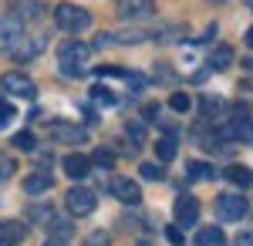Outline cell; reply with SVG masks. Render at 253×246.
Listing matches in <instances>:
<instances>
[{"instance_id": "cell-25", "label": "cell", "mask_w": 253, "mask_h": 246, "mask_svg": "<svg viewBox=\"0 0 253 246\" xmlns=\"http://www.w3.org/2000/svg\"><path fill=\"white\" fill-rule=\"evenodd\" d=\"M17 175V162L10 155H0V182H10Z\"/></svg>"}, {"instance_id": "cell-29", "label": "cell", "mask_w": 253, "mask_h": 246, "mask_svg": "<svg viewBox=\"0 0 253 246\" xmlns=\"http://www.w3.org/2000/svg\"><path fill=\"white\" fill-rule=\"evenodd\" d=\"M91 162L101 165V169H112V165H115V155H112V152H105V149H98L95 155H91Z\"/></svg>"}, {"instance_id": "cell-10", "label": "cell", "mask_w": 253, "mask_h": 246, "mask_svg": "<svg viewBox=\"0 0 253 246\" xmlns=\"http://www.w3.org/2000/svg\"><path fill=\"white\" fill-rule=\"evenodd\" d=\"M112 196H115L118 203H125V206H138V203H142L138 182L125 179V175H115V179H112Z\"/></svg>"}, {"instance_id": "cell-22", "label": "cell", "mask_w": 253, "mask_h": 246, "mask_svg": "<svg viewBox=\"0 0 253 246\" xmlns=\"http://www.w3.org/2000/svg\"><path fill=\"white\" fill-rule=\"evenodd\" d=\"M138 175L149 179V182H162V179H166L162 165H156V162H142V165H138Z\"/></svg>"}, {"instance_id": "cell-6", "label": "cell", "mask_w": 253, "mask_h": 246, "mask_svg": "<svg viewBox=\"0 0 253 246\" xmlns=\"http://www.w3.org/2000/svg\"><path fill=\"white\" fill-rule=\"evenodd\" d=\"M24 44V20L14 14L0 17V51H17Z\"/></svg>"}, {"instance_id": "cell-12", "label": "cell", "mask_w": 253, "mask_h": 246, "mask_svg": "<svg viewBox=\"0 0 253 246\" xmlns=\"http://www.w3.org/2000/svg\"><path fill=\"white\" fill-rule=\"evenodd\" d=\"M61 165H64L68 175H71V182H81V179H88V172H91V159H84V155L75 152V155H68Z\"/></svg>"}, {"instance_id": "cell-17", "label": "cell", "mask_w": 253, "mask_h": 246, "mask_svg": "<svg viewBox=\"0 0 253 246\" xmlns=\"http://www.w3.org/2000/svg\"><path fill=\"white\" fill-rule=\"evenodd\" d=\"M226 179L233 182L236 189H247V186H253V169H247V165H230L226 169Z\"/></svg>"}, {"instance_id": "cell-36", "label": "cell", "mask_w": 253, "mask_h": 246, "mask_svg": "<svg viewBox=\"0 0 253 246\" xmlns=\"http://www.w3.org/2000/svg\"><path fill=\"white\" fill-rule=\"evenodd\" d=\"M250 7H253V0H250Z\"/></svg>"}, {"instance_id": "cell-28", "label": "cell", "mask_w": 253, "mask_h": 246, "mask_svg": "<svg viewBox=\"0 0 253 246\" xmlns=\"http://www.w3.org/2000/svg\"><path fill=\"white\" fill-rule=\"evenodd\" d=\"M47 236H64V240H71V223H68V219H54Z\"/></svg>"}, {"instance_id": "cell-13", "label": "cell", "mask_w": 253, "mask_h": 246, "mask_svg": "<svg viewBox=\"0 0 253 246\" xmlns=\"http://www.w3.org/2000/svg\"><path fill=\"white\" fill-rule=\"evenodd\" d=\"M20 243H24V223L3 219L0 223V246H20Z\"/></svg>"}, {"instance_id": "cell-7", "label": "cell", "mask_w": 253, "mask_h": 246, "mask_svg": "<svg viewBox=\"0 0 253 246\" xmlns=\"http://www.w3.org/2000/svg\"><path fill=\"white\" fill-rule=\"evenodd\" d=\"M216 212H219V219L236 223V219L247 216V199H243L240 192H223V196L216 199Z\"/></svg>"}, {"instance_id": "cell-35", "label": "cell", "mask_w": 253, "mask_h": 246, "mask_svg": "<svg viewBox=\"0 0 253 246\" xmlns=\"http://www.w3.org/2000/svg\"><path fill=\"white\" fill-rule=\"evenodd\" d=\"M243 41H247V47H250V51H253V27H250V31H247V38H243Z\"/></svg>"}, {"instance_id": "cell-32", "label": "cell", "mask_w": 253, "mask_h": 246, "mask_svg": "<svg viewBox=\"0 0 253 246\" xmlns=\"http://www.w3.org/2000/svg\"><path fill=\"white\" fill-rule=\"evenodd\" d=\"M166 236H169V243H172V246H182V233H179V226H169V229H166Z\"/></svg>"}, {"instance_id": "cell-16", "label": "cell", "mask_w": 253, "mask_h": 246, "mask_svg": "<svg viewBox=\"0 0 253 246\" xmlns=\"http://www.w3.org/2000/svg\"><path fill=\"white\" fill-rule=\"evenodd\" d=\"M196 246H226V236H223V229L206 226L196 233Z\"/></svg>"}, {"instance_id": "cell-19", "label": "cell", "mask_w": 253, "mask_h": 246, "mask_svg": "<svg viewBox=\"0 0 253 246\" xmlns=\"http://www.w3.org/2000/svg\"><path fill=\"white\" fill-rule=\"evenodd\" d=\"M156 155H159V162H172L175 159V138L172 135H166V138L156 142Z\"/></svg>"}, {"instance_id": "cell-33", "label": "cell", "mask_w": 253, "mask_h": 246, "mask_svg": "<svg viewBox=\"0 0 253 246\" xmlns=\"http://www.w3.org/2000/svg\"><path fill=\"white\" fill-rule=\"evenodd\" d=\"M44 246H71V240H64V236H47Z\"/></svg>"}, {"instance_id": "cell-4", "label": "cell", "mask_w": 253, "mask_h": 246, "mask_svg": "<svg viewBox=\"0 0 253 246\" xmlns=\"http://www.w3.org/2000/svg\"><path fill=\"white\" fill-rule=\"evenodd\" d=\"M64 206H68V212L78 219V216H91L98 206V196L91 189H84V186H71L68 189V196H64Z\"/></svg>"}, {"instance_id": "cell-15", "label": "cell", "mask_w": 253, "mask_h": 246, "mask_svg": "<svg viewBox=\"0 0 253 246\" xmlns=\"http://www.w3.org/2000/svg\"><path fill=\"white\" fill-rule=\"evenodd\" d=\"M51 189V175H47V172H31V175H27V179H24V192H27V196H38V192H47Z\"/></svg>"}, {"instance_id": "cell-30", "label": "cell", "mask_w": 253, "mask_h": 246, "mask_svg": "<svg viewBox=\"0 0 253 246\" xmlns=\"http://www.w3.org/2000/svg\"><path fill=\"white\" fill-rule=\"evenodd\" d=\"M10 122H14V105H10L7 98H0V128L10 125Z\"/></svg>"}, {"instance_id": "cell-3", "label": "cell", "mask_w": 253, "mask_h": 246, "mask_svg": "<svg viewBox=\"0 0 253 246\" xmlns=\"http://www.w3.org/2000/svg\"><path fill=\"white\" fill-rule=\"evenodd\" d=\"M47 135H51L54 142H61V145H84V138H88V132H84L81 125L64 122V118H51V122H47Z\"/></svg>"}, {"instance_id": "cell-8", "label": "cell", "mask_w": 253, "mask_h": 246, "mask_svg": "<svg viewBox=\"0 0 253 246\" xmlns=\"http://www.w3.org/2000/svg\"><path fill=\"white\" fill-rule=\"evenodd\" d=\"M226 135H230V138H236V142H247V145L253 142V118L247 115V105H236L233 122L226 125Z\"/></svg>"}, {"instance_id": "cell-34", "label": "cell", "mask_w": 253, "mask_h": 246, "mask_svg": "<svg viewBox=\"0 0 253 246\" xmlns=\"http://www.w3.org/2000/svg\"><path fill=\"white\" fill-rule=\"evenodd\" d=\"M236 246H253V233H240L236 236Z\"/></svg>"}, {"instance_id": "cell-2", "label": "cell", "mask_w": 253, "mask_h": 246, "mask_svg": "<svg viewBox=\"0 0 253 246\" xmlns=\"http://www.w3.org/2000/svg\"><path fill=\"white\" fill-rule=\"evenodd\" d=\"M54 24L75 38V34H81V31L91 27V14H88L84 7H75V3H58V7H54Z\"/></svg>"}, {"instance_id": "cell-26", "label": "cell", "mask_w": 253, "mask_h": 246, "mask_svg": "<svg viewBox=\"0 0 253 246\" xmlns=\"http://www.w3.org/2000/svg\"><path fill=\"white\" fill-rule=\"evenodd\" d=\"M199 108H203V115H216V112H223V98H219V95H203Z\"/></svg>"}, {"instance_id": "cell-14", "label": "cell", "mask_w": 253, "mask_h": 246, "mask_svg": "<svg viewBox=\"0 0 253 246\" xmlns=\"http://www.w3.org/2000/svg\"><path fill=\"white\" fill-rule=\"evenodd\" d=\"M206 68H210V71H230V68H233V47H230V44H216Z\"/></svg>"}, {"instance_id": "cell-18", "label": "cell", "mask_w": 253, "mask_h": 246, "mask_svg": "<svg viewBox=\"0 0 253 246\" xmlns=\"http://www.w3.org/2000/svg\"><path fill=\"white\" fill-rule=\"evenodd\" d=\"M88 95H91V101H95V105H105V108H115V105H118L115 91H108L105 84H95V88H91Z\"/></svg>"}, {"instance_id": "cell-11", "label": "cell", "mask_w": 253, "mask_h": 246, "mask_svg": "<svg viewBox=\"0 0 253 246\" xmlns=\"http://www.w3.org/2000/svg\"><path fill=\"white\" fill-rule=\"evenodd\" d=\"M172 212H175V223L179 226H193L196 219H199V203H196L193 196H179Z\"/></svg>"}, {"instance_id": "cell-9", "label": "cell", "mask_w": 253, "mask_h": 246, "mask_svg": "<svg viewBox=\"0 0 253 246\" xmlns=\"http://www.w3.org/2000/svg\"><path fill=\"white\" fill-rule=\"evenodd\" d=\"M118 14L125 20H149L156 17V0H118Z\"/></svg>"}, {"instance_id": "cell-5", "label": "cell", "mask_w": 253, "mask_h": 246, "mask_svg": "<svg viewBox=\"0 0 253 246\" xmlns=\"http://www.w3.org/2000/svg\"><path fill=\"white\" fill-rule=\"evenodd\" d=\"M0 88H3V95L24 98V101H31V98L38 95V84L24 75V71H7V75L0 78Z\"/></svg>"}, {"instance_id": "cell-21", "label": "cell", "mask_w": 253, "mask_h": 246, "mask_svg": "<svg viewBox=\"0 0 253 246\" xmlns=\"http://www.w3.org/2000/svg\"><path fill=\"white\" fill-rule=\"evenodd\" d=\"M186 172H189V179H213L216 175V169L210 165V162H189Z\"/></svg>"}, {"instance_id": "cell-1", "label": "cell", "mask_w": 253, "mask_h": 246, "mask_svg": "<svg viewBox=\"0 0 253 246\" xmlns=\"http://www.w3.org/2000/svg\"><path fill=\"white\" fill-rule=\"evenodd\" d=\"M88 54H91L88 44H81V41H61V47H58L61 71L68 78H81L84 75V64H88Z\"/></svg>"}, {"instance_id": "cell-24", "label": "cell", "mask_w": 253, "mask_h": 246, "mask_svg": "<svg viewBox=\"0 0 253 246\" xmlns=\"http://www.w3.org/2000/svg\"><path fill=\"white\" fill-rule=\"evenodd\" d=\"M115 41H122V44H142V41H152V34L149 31H122V34H115Z\"/></svg>"}, {"instance_id": "cell-23", "label": "cell", "mask_w": 253, "mask_h": 246, "mask_svg": "<svg viewBox=\"0 0 253 246\" xmlns=\"http://www.w3.org/2000/svg\"><path fill=\"white\" fill-rule=\"evenodd\" d=\"M10 145L20 149V152H34V149H38V138H34L31 132H17L14 138H10Z\"/></svg>"}, {"instance_id": "cell-20", "label": "cell", "mask_w": 253, "mask_h": 246, "mask_svg": "<svg viewBox=\"0 0 253 246\" xmlns=\"http://www.w3.org/2000/svg\"><path fill=\"white\" fill-rule=\"evenodd\" d=\"M125 138H128L135 149H142V145H145V125H142V122H128V125H125Z\"/></svg>"}, {"instance_id": "cell-27", "label": "cell", "mask_w": 253, "mask_h": 246, "mask_svg": "<svg viewBox=\"0 0 253 246\" xmlns=\"http://www.w3.org/2000/svg\"><path fill=\"white\" fill-rule=\"evenodd\" d=\"M169 105H172V112H189V108H193V98L186 95V91H175V95L169 98Z\"/></svg>"}, {"instance_id": "cell-31", "label": "cell", "mask_w": 253, "mask_h": 246, "mask_svg": "<svg viewBox=\"0 0 253 246\" xmlns=\"http://www.w3.org/2000/svg\"><path fill=\"white\" fill-rule=\"evenodd\" d=\"M81 246H112V240H108V233L95 229V233H91V236H88V240H84Z\"/></svg>"}]
</instances>
